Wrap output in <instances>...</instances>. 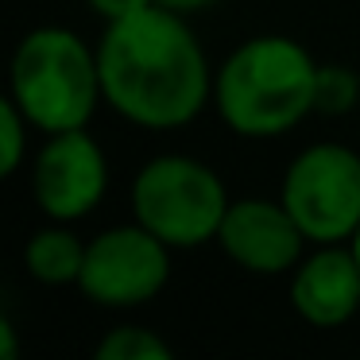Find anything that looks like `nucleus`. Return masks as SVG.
Here are the masks:
<instances>
[{
	"label": "nucleus",
	"instance_id": "obj_1",
	"mask_svg": "<svg viewBox=\"0 0 360 360\" xmlns=\"http://www.w3.org/2000/svg\"><path fill=\"white\" fill-rule=\"evenodd\" d=\"M105 101L151 132H174L202 117L213 97V70L182 12L163 4L112 20L97 43Z\"/></svg>",
	"mask_w": 360,
	"mask_h": 360
},
{
	"label": "nucleus",
	"instance_id": "obj_2",
	"mask_svg": "<svg viewBox=\"0 0 360 360\" xmlns=\"http://www.w3.org/2000/svg\"><path fill=\"white\" fill-rule=\"evenodd\" d=\"M321 66L298 39L256 35L229 51L213 78V105L236 136L271 140L318 112Z\"/></svg>",
	"mask_w": 360,
	"mask_h": 360
},
{
	"label": "nucleus",
	"instance_id": "obj_3",
	"mask_svg": "<svg viewBox=\"0 0 360 360\" xmlns=\"http://www.w3.org/2000/svg\"><path fill=\"white\" fill-rule=\"evenodd\" d=\"M8 82V97L32 120V128L47 136L86 128L105 101L97 51L66 27L27 32L12 55Z\"/></svg>",
	"mask_w": 360,
	"mask_h": 360
},
{
	"label": "nucleus",
	"instance_id": "obj_4",
	"mask_svg": "<svg viewBox=\"0 0 360 360\" xmlns=\"http://www.w3.org/2000/svg\"><path fill=\"white\" fill-rule=\"evenodd\" d=\"M229 202L217 171L190 155H155L132 179V217L171 248L217 240Z\"/></svg>",
	"mask_w": 360,
	"mask_h": 360
},
{
	"label": "nucleus",
	"instance_id": "obj_5",
	"mask_svg": "<svg viewBox=\"0 0 360 360\" xmlns=\"http://www.w3.org/2000/svg\"><path fill=\"white\" fill-rule=\"evenodd\" d=\"M279 198L310 244H349L360 229V155L345 143H310L290 159Z\"/></svg>",
	"mask_w": 360,
	"mask_h": 360
},
{
	"label": "nucleus",
	"instance_id": "obj_6",
	"mask_svg": "<svg viewBox=\"0 0 360 360\" xmlns=\"http://www.w3.org/2000/svg\"><path fill=\"white\" fill-rule=\"evenodd\" d=\"M171 244L148 233L140 221L105 229L86 244L78 290L94 306H109V310L143 306L171 279Z\"/></svg>",
	"mask_w": 360,
	"mask_h": 360
},
{
	"label": "nucleus",
	"instance_id": "obj_7",
	"mask_svg": "<svg viewBox=\"0 0 360 360\" xmlns=\"http://www.w3.org/2000/svg\"><path fill=\"white\" fill-rule=\"evenodd\" d=\"M109 190V159L86 128L47 136L32 159V198L51 221H82Z\"/></svg>",
	"mask_w": 360,
	"mask_h": 360
},
{
	"label": "nucleus",
	"instance_id": "obj_8",
	"mask_svg": "<svg viewBox=\"0 0 360 360\" xmlns=\"http://www.w3.org/2000/svg\"><path fill=\"white\" fill-rule=\"evenodd\" d=\"M217 244L248 275H290L310 240L283 198H236L229 202Z\"/></svg>",
	"mask_w": 360,
	"mask_h": 360
},
{
	"label": "nucleus",
	"instance_id": "obj_9",
	"mask_svg": "<svg viewBox=\"0 0 360 360\" xmlns=\"http://www.w3.org/2000/svg\"><path fill=\"white\" fill-rule=\"evenodd\" d=\"M290 306L318 329H337L360 310V264L349 244H310L290 271Z\"/></svg>",
	"mask_w": 360,
	"mask_h": 360
},
{
	"label": "nucleus",
	"instance_id": "obj_10",
	"mask_svg": "<svg viewBox=\"0 0 360 360\" xmlns=\"http://www.w3.org/2000/svg\"><path fill=\"white\" fill-rule=\"evenodd\" d=\"M82 264H86V240L66 229V221H51L47 229L27 240L24 248V267L32 279L47 283V287H78Z\"/></svg>",
	"mask_w": 360,
	"mask_h": 360
},
{
	"label": "nucleus",
	"instance_id": "obj_11",
	"mask_svg": "<svg viewBox=\"0 0 360 360\" xmlns=\"http://www.w3.org/2000/svg\"><path fill=\"white\" fill-rule=\"evenodd\" d=\"M97 360H171L174 349L143 326H117L101 337V345L94 349Z\"/></svg>",
	"mask_w": 360,
	"mask_h": 360
},
{
	"label": "nucleus",
	"instance_id": "obj_12",
	"mask_svg": "<svg viewBox=\"0 0 360 360\" xmlns=\"http://www.w3.org/2000/svg\"><path fill=\"white\" fill-rule=\"evenodd\" d=\"M27 128L32 120L20 112L12 97L0 101V174H16L27 159Z\"/></svg>",
	"mask_w": 360,
	"mask_h": 360
},
{
	"label": "nucleus",
	"instance_id": "obj_13",
	"mask_svg": "<svg viewBox=\"0 0 360 360\" xmlns=\"http://www.w3.org/2000/svg\"><path fill=\"white\" fill-rule=\"evenodd\" d=\"M356 101V82L345 70H326L321 66V82H318V109L326 112H345Z\"/></svg>",
	"mask_w": 360,
	"mask_h": 360
},
{
	"label": "nucleus",
	"instance_id": "obj_14",
	"mask_svg": "<svg viewBox=\"0 0 360 360\" xmlns=\"http://www.w3.org/2000/svg\"><path fill=\"white\" fill-rule=\"evenodd\" d=\"M86 4L105 20V24H112V20H124V16H132V12L155 4V0H86Z\"/></svg>",
	"mask_w": 360,
	"mask_h": 360
},
{
	"label": "nucleus",
	"instance_id": "obj_15",
	"mask_svg": "<svg viewBox=\"0 0 360 360\" xmlns=\"http://www.w3.org/2000/svg\"><path fill=\"white\" fill-rule=\"evenodd\" d=\"M16 326L8 314H0V360H16Z\"/></svg>",
	"mask_w": 360,
	"mask_h": 360
},
{
	"label": "nucleus",
	"instance_id": "obj_16",
	"mask_svg": "<svg viewBox=\"0 0 360 360\" xmlns=\"http://www.w3.org/2000/svg\"><path fill=\"white\" fill-rule=\"evenodd\" d=\"M155 4H163V8H171V12H182V16H190V12H202V8H210V4H217V0H155Z\"/></svg>",
	"mask_w": 360,
	"mask_h": 360
},
{
	"label": "nucleus",
	"instance_id": "obj_17",
	"mask_svg": "<svg viewBox=\"0 0 360 360\" xmlns=\"http://www.w3.org/2000/svg\"><path fill=\"white\" fill-rule=\"evenodd\" d=\"M349 248H352V256H356V264H360V229H356V236L349 240Z\"/></svg>",
	"mask_w": 360,
	"mask_h": 360
}]
</instances>
